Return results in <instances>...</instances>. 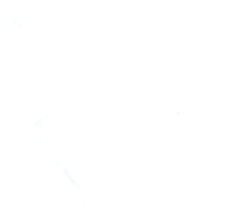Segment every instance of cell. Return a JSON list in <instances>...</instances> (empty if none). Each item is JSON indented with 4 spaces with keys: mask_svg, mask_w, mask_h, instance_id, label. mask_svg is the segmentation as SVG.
Masks as SVG:
<instances>
[{
    "mask_svg": "<svg viewBox=\"0 0 242 216\" xmlns=\"http://www.w3.org/2000/svg\"><path fill=\"white\" fill-rule=\"evenodd\" d=\"M58 167H61V170H62V172H64V175H65V178H67V180L70 181V182L72 184V185H75L77 188H79V184H78V181H77L75 178L72 177V174H71V171H70V170H68L67 167H62V165H61V164H58Z\"/></svg>",
    "mask_w": 242,
    "mask_h": 216,
    "instance_id": "1",
    "label": "cell"
},
{
    "mask_svg": "<svg viewBox=\"0 0 242 216\" xmlns=\"http://www.w3.org/2000/svg\"><path fill=\"white\" fill-rule=\"evenodd\" d=\"M44 120H46V117H41V119H38L37 122H34V127H40L42 123H44Z\"/></svg>",
    "mask_w": 242,
    "mask_h": 216,
    "instance_id": "2",
    "label": "cell"
}]
</instances>
